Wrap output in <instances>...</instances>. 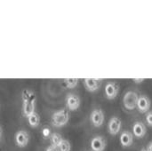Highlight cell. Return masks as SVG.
<instances>
[{"label": "cell", "instance_id": "cell-22", "mask_svg": "<svg viewBox=\"0 0 152 151\" xmlns=\"http://www.w3.org/2000/svg\"><path fill=\"white\" fill-rule=\"evenodd\" d=\"M142 81H143V79H140V80L134 79V82H136V83H141V82H142Z\"/></svg>", "mask_w": 152, "mask_h": 151}, {"label": "cell", "instance_id": "cell-8", "mask_svg": "<svg viewBox=\"0 0 152 151\" xmlns=\"http://www.w3.org/2000/svg\"><path fill=\"white\" fill-rule=\"evenodd\" d=\"M90 147L93 151H104L107 147V142L102 136H94L91 140Z\"/></svg>", "mask_w": 152, "mask_h": 151}, {"label": "cell", "instance_id": "cell-2", "mask_svg": "<svg viewBox=\"0 0 152 151\" xmlns=\"http://www.w3.org/2000/svg\"><path fill=\"white\" fill-rule=\"evenodd\" d=\"M69 120V114L66 109H60L55 111L51 118V123L53 126L56 128H61L68 124Z\"/></svg>", "mask_w": 152, "mask_h": 151}, {"label": "cell", "instance_id": "cell-6", "mask_svg": "<svg viewBox=\"0 0 152 151\" xmlns=\"http://www.w3.org/2000/svg\"><path fill=\"white\" fill-rule=\"evenodd\" d=\"M119 92V86L116 82H108L104 86V93L108 100H114L117 98Z\"/></svg>", "mask_w": 152, "mask_h": 151}, {"label": "cell", "instance_id": "cell-15", "mask_svg": "<svg viewBox=\"0 0 152 151\" xmlns=\"http://www.w3.org/2000/svg\"><path fill=\"white\" fill-rule=\"evenodd\" d=\"M28 125L33 127V128H36L40 124V117L37 113H34L32 115H30L28 117Z\"/></svg>", "mask_w": 152, "mask_h": 151}, {"label": "cell", "instance_id": "cell-20", "mask_svg": "<svg viewBox=\"0 0 152 151\" xmlns=\"http://www.w3.org/2000/svg\"><path fill=\"white\" fill-rule=\"evenodd\" d=\"M45 151H59V150H58V149H57V148H55V147H53V146L50 145V146H48V147L46 148Z\"/></svg>", "mask_w": 152, "mask_h": 151}, {"label": "cell", "instance_id": "cell-1", "mask_svg": "<svg viewBox=\"0 0 152 151\" xmlns=\"http://www.w3.org/2000/svg\"><path fill=\"white\" fill-rule=\"evenodd\" d=\"M22 100V112L25 117H28L30 115L36 112V95L34 92L28 89H25L21 93Z\"/></svg>", "mask_w": 152, "mask_h": 151}, {"label": "cell", "instance_id": "cell-21", "mask_svg": "<svg viewBox=\"0 0 152 151\" xmlns=\"http://www.w3.org/2000/svg\"><path fill=\"white\" fill-rule=\"evenodd\" d=\"M146 150L148 151H152V141L148 143V145H147V147H146Z\"/></svg>", "mask_w": 152, "mask_h": 151}, {"label": "cell", "instance_id": "cell-17", "mask_svg": "<svg viewBox=\"0 0 152 151\" xmlns=\"http://www.w3.org/2000/svg\"><path fill=\"white\" fill-rule=\"evenodd\" d=\"M58 150L59 151H70L71 150V145L70 142L68 140H64L61 142V143L60 144V146L58 147Z\"/></svg>", "mask_w": 152, "mask_h": 151}, {"label": "cell", "instance_id": "cell-4", "mask_svg": "<svg viewBox=\"0 0 152 151\" xmlns=\"http://www.w3.org/2000/svg\"><path fill=\"white\" fill-rule=\"evenodd\" d=\"M104 120H105V117H104V113H103V111L102 109H95L91 112V114H90V122L94 127L99 128V127L102 126V125L104 123Z\"/></svg>", "mask_w": 152, "mask_h": 151}, {"label": "cell", "instance_id": "cell-19", "mask_svg": "<svg viewBox=\"0 0 152 151\" xmlns=\"http://www.w3.org/2000/svg\"><path fill=\"white\" fill-rule=\"evenodd\" d=\"M42 135L45 139H50L52 133H51V131L48 127H45L42 130Z\"/></svg>", "mask_w": 152, "mask_h": 151}, {"label": "cell", "instance_id": "cell-16", "mask_svg": "<svg viewBox=\"0 0 152 151\" xmlns=\"http://www.w3.org/2000/svg\"><path fill=\"white\" fill-rule=\"evenodd\" d=\"M64 84L68 89H74L78 84V79H77V78H67L64 80Z\"/></svg>", "mask_w": 152, "mask_h": 151}, {"label": "cell", "instance_id": "cell-11", "mask_svg": "<svg viewBox=\"0 0 152 151\" xmlns=\"http://www.w3.org/2000/svg\"><path fill=\"white\" fill-rule=\"evenodd\" d=\"M132 133L137 139L143 138L147 133V128L144 123L142 122H135L132 127Z\"/></svg>", "mask_w": 152, "mask_h": 151}, {"label": "cell", "instance_id": "cell-9", "mask_svg": "<svg viewBox=\"0 0 152 151\" xmlns=\"http://www.w3.org/2000/svg\"><path fill=\"white\" fill-rule=\"evenodd\" d=\"M151 107V101L150 100V98L146 95H141L138 98V101H137V110L140 113H147L150 109Z\"/></svg>", "mask_w": 152, "mask_h": 151}, {"label": "cell", "instance_id": "cell-7", "mask_svg": "<svg viewBox=\"0 0 152 151\" xmlns=\"http://www.w3.org/2000/svg\"><path fill=\"white\" fill-rule=\"evenodd\" d=\"M122 128V121L118 117H112L108 124V132L111 136H116Z\"/></svg>", "mask_w": 152, "mask_h": 151}, {"label": "cell", "instance_id": "cell-10", "mask_svg": "<svg viewBox=\"0 0 152 151\" xmlns=\"http://www.w3.org/2000/svg\"><path fill=\"white\" fill-rule=\"evenodd\" d=\"M15 140V143L19 148H25L27 147V145L28 144L29 142V134L28 133L27 131L24 130H20L18 131L15 134L14 137Z\"/></svg>", "mask_w": 152, "mask_h": 151}, {"label": "cell", "instance_id": "cell-24", "mask_svg": "<svg viewBox=\"0 0 152 151\" xmlns=\"http://www.w3.org/2000/svg\"><path fill=\"white\" fill-rule=\"evenodd\" d=\"M1 137H2V129L0 127V139H1Z\"/></svg>", "mask_w": 152, "mask_h": 151}, {"label": "cell", "instance_id": "cell-14", "mask_svg": "<svg viewBox=\"0 0 152 151\" xmlns=\"http://www.w3.org/2000/svg\"><path fill=\"white\" fill-rule=\"evenodd\" d=\"M63 141V138L62 136L60 134V133H52L51 137H50V142H51V145L57 148L60 146V144L61 143V142Z\"/></svg>", "mask_w": 152, "mask_h": 151}, {"label": "cell", "instance_id": "cell-5", "mask_svg": "<svg viewBox=\"0 0 152 151\" xmlns=\"http://www.w3.org/2000/svg\"><path fill=\"white\" fill-rule=\"evenodd\" d=\"M66 108L70 111H76L79 109L81 101L78 95L75 93H69L65 99Z\"/></svg>", "mask_w": 152, "mask_h": 151}, {"label": "cell", "instance_id": "cell-3", "mask_svg": "<svg viewBox=\"0 0 152 151\" xmlns=\"http://www.w3.org/2000/svg\"><path fill=\"white\" fill-rule=\"evenodd\" d=\"M139 95L134 91H128L125 93L123 97V105L126 109L132 111L134 110L137 107V101H138Z\"/></svg>", "mask_w": 152, "mask_h": 151}, {"label": "cell", "instance_id": "cell-18", "mask_svg": "<svg viewBox=\"0 0 152 151\" xmlns=\"http://www.w3.org/2000/svg\"><path fill=\"white\" fill-rule=\"evenodd\" d=\"M145 121L148 126L152 127V111H148L145 116Z\"/></svg>", "mask_w": 152, "mask_h": 151}, {"label": "cell", "instance_id": "cell-12", "mask_svg": "<svg viewBox=\"0 0 152 151\" xmlns=\"http://www.w3.org/2000/svg\"><path fill=\"white\" fill-rule=\"evenodd\" d=\"M119 142L123 148H129L134 142V135L130 131H124L119 136Z\"/></svg>", "mask_w": 152, "mask_h": 151}, {"label": "cell", "instance_id": "cell-23", "mask_svg": "<svg viewBox=\"0 0 152 151\" xmlns=\"http://www.w3.org/2000/svg\"><path fill=\"white\" fill-rule=\"evenodd\" d=\"M140 151H148V150H146V148H142V149Z\"/></svg>", "mask_w": 152, "mask_h": 151}, {"label": "cell", "instance_id": "cell-13", "mask_svg": "<svg viewBox=\"0 0 152 151\" xmlns=\"http://www.w3.org/2000/svg\"><path fill=\"white\" fill-rule=\"evenodd\" d=\"M101 84H102V81L99 79H94V78L84 79L85 88L90 93H94V92L98 91L101 86Z\"/></svg>", "mask_w": 152, "mask_h": 151}]
</instances>
